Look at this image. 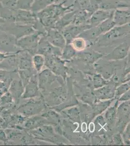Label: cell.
Segmentation results:
<instances>
[{"label":"cell","instance_id":"obj_12","mask_svg":"<svg viewBox=\"0 0 130 146\" xmlns=\"http://www.w3.org/2000/svg\"><path fill=\"white\" fill-rule=\"evenodd\" d=\"M118 102H117L114 106L107 110L105 114V118L106 124L110 128V127L114 124L117 116V108Z\"/></svg>","mask_w":130,"mask_h":146},{"label":"cell","instance_id":"obj_18","mask_svg":"<svg viewBox=\"0 0 130 146\" xmlns=\"http://www.w3.org/2000/svg\"><path fill=\"white\" fill-rule=\"evenodd\" d=\"M14 102L13 98L9 92L4 93L0 98V105L11 104Z\"/></svg>","mask_w":130,"mask_h":146},{"label":"cell","instance_id":"obj_25","mask_svg":"<svg viewBox=\"0 0 130 146\" xmlns=\"http://www.w3.org/2000/svg\"><path fill=\"white\" fill-rule=\"evenodd\" d=\"M124 140L127 144H130V124H128L123 135Z\"/></svg>","mask_w":130,"mask_h":146},{"label":"cell","instance_id":"obj_20","mask_svg":"<svg viewBox=\"0 0 130 146\" xmlns=\"http://www.w3.org/2000/svg\"><path fill=\"white\" fill-rule=\"evenodd\" d=\"M75 51L72 45H68L64 48L62 54V58L64 59H70L75 55Z\"/></svg>","mask_w":130,"mask_h":146},{"label":"cell","instance_id":"obj_28","mask_svg":"<svg viewBox=\"0 0 130 146\" xmlns=\"http://www.w3.org/2000/svg\"><path fill=\"white\" fill-rule=\"evenodd\" d=\"M4 58H5V57L3 55H0V63H1V62L3 60Z\"/></svg>","mask_w":130,"mask_h":146},{"label":"cell","instance_id":"obj_13","mask_svg":"<svg viewBox=\"0 0 130 146\" xmlns=\"http://www.w3.org/2000/svg\"><path fill=\"white\" fill-rule=\"evenodd\" d=\"M41 116L48 120L49 123L51 122V123H54L55 124L59 122L60 119L59 115L51 110L46 111L44 113H43V114L41 115Z\"/></svg>","mask_w":130,"mask_h":146},{"label":"cell","instance_id":"obj_19","mask_svg":"<svg viewBox=\"0 0 130 146\" xmlns=\"http://www.w3.org/2000/svg\"><path fill=\"white\" fill-rule=\"evenodd\" d=\"M72 46L75 50L82 51L86 47V42L82 38H75L73 40Z\"/></svg>","mask_w":130,"mask_h":146},{"label":"cell","instance_id":"obj_26","mask_svg":"<svg viewBox=\"0 0 130 146\" xmlns=\"http://www.w3.org/2000/svg\"><path fill=\"white\" fill-rule=\"evenodd\" d=\"M8 140L5 131H3L2 128H0V141L7 142Z\"/></svg>","mask_w":130,"mask_h":146},{"label":"cell","instance_id":"obj_11","mask_svg":"<svg viewBox=\"0 0 130 146\" xmlns=\"http://www.w3.org/2000/svg\"><path fill=\"white\" fill-rule=\"evenodd\" d=\"M113 18L115 25H123L130 21V11L117 10L113 15Z\"/></svg>","mask_w":130,"mask_h":146},{"label":"cell","instance_id":"obj_15","mask_svg":"<svg viewBox=\"0 0 130 146\" xmlns=\"http://www.w3.org/2000/svg\"><path fill=\"white\" fill-rule=\"evenodd\" d=\"M64 113L72 120L77 121L79 120L80 113L79 110L76 107L64 111Z\"/></svg>","mask_w":130,"mask_h":146},{"label":"cell","instance_id":"obj_10","mask_svg":"<svg viewBox=\"0 0 130 146\" xmlns=\"http://www.w3.org/2000/svg\"><path fill=\"white\" fill-rule=\"evenodd\" d=\"M48 40L55 46L62 49L64 48L65 44L64 38L59 32L51 30L48 34Z\"/></svg>","mask_w":130,"mask_h":146},{"label":"cell","instance_id":"obj_17","mask_svg":"<svg viewBox=\"0 0 130 146\" xmlns=\"http://www.w3.org/2000/svg\"><path fill=\"white\" fill-rule=\"evenodd\" d=\"M81 58H83L85 62H93L95 61L96 58H99L101 56L96 52H87L86 53H84L80 54Z\"/></svg>","mask_w":130,"mask_h":146},{"label":"cell","instance_id":"obj_23","mask_svg":"<svg viewBox=\"0 0 130 146\" xmlns=\"http://www.w3.org/2000/svg\"><path fill=\"white\" fill-rule=\"evenodd\" d=\"M94 125L96 127V129L98 131H100L101 129L104 128L106 125H107L104 118L102 115L98 116L94 121Z\"/></svg>","mask_w":130,"mask_h":146},{"label":"cell","instance_id":"obj_22","mask_svg":"<svg viewBox=\"0 0 130 146\" xmlns=\"http://www.w3.org/2000/svg\"><path fill=\"white\" fill-rule=\"evenodd\" d=\"M110 14H108L107 12H104V11H99L97 14L94 15V16L92 19V22L93 23H99L100 21H102V20H104L106 19L109 18L110 17Z\"/></svg>","mask_w":130,"mask_h":146},{"label":"cell","instance_id":"obj_5","mask_svg":"<svg viewBox=\"0 0 130 146\" xmlns=\"http://www.w3.org/2000/svg\"><path fill=\"white\" fill-rule=\"evenodd\" d=\"M130 44L129 42H123L114 49L106 56L108 60H121L125 58L129 52Z\"/></svg>","mask_w":130,"mask_h":146},{"label":"cell","instance_id":"obj_27","mask_svg":"<svg viewBox=\"0 0 130 146\" xmlns=\"http://www.w3.org/2000/svg\"><path fill=\"white\" fill-rule=\"evenodd\" d=\"M129 100H130V90H128V91L124 93V94L119 98V101H128Z\"/></svg>","mask_w":130,"mask_h":146},{"label":"cell","instance_id":"obj_7","mask_svg":"<svg viewBox=\"0 0 130 146\" xmlns=\"http://www.w3.org/2000/svg\"><path fill=\"white\" fill-rule=\"evenodd\" d=\"M114 84L110 85V82L108 84L104 85L102 88L95 90L94 91L96 96L100 100L110 99L114 97L115 95V86Z\"/></svg>","mask_w":130,"mask_h":146},{"label":"cell","instance_id":"obj_9","mask_svg":"<svg viewBox=\"0 0 130 146\" xmlns=\"http://www.w3.org/2000/svg\"><path fill=\"white\" fill-rule=\"evenodd\" d=\"M47 120L42 116H31L23 122L24 128L26 129H33L46 124Z\"/></svg>","mask_w":130,"mask_h":146},{"label":"cell","instance_id":"obj_4","mask_svg":"<svg viewBox=\"0 0 130 146\" xmlns=\"http://www.w3.org/2000/svg\"><path fill=\"white\" fill-rule=\"evenodd\" d=\"M24 91V86L22 80H12L8 91L10 93L15 102H18Z\"/></svg>","mask_w":130,"mask_h":146},{"label":"cell","instance_id":"obj_6","mask_svg":"<svg viewBox=\"0 0 130 146\" xmlns=\"http://www.w3.org/2000/svg\"><path fill=\"white\" fill-rule=\"evenodd\" d=\"M46 65L54 73L57 74H65L64 63L58 58L53 56H49L46 59Z\"/></svg>","mask_w":130,"mask_h":146},{"label":"cell","instance_id":"obj_8","mask_svg":"<svg viewBox=\"0 0 130 146\" xmlns=\"http://www.w3.org/2000/svg\"><path fill=\"white\" fill-rule=\"evenodd\" d=\"M32 134H33L36 137L39 139H49L54 137V131L51 127L42 125L32 131Z\"/></svg>","mask_w":130,"mask_h":146},{"label":"cell","instance_id":"obj_1","mask_svg":"<svg viewBox=\"0 0 130 146\" xmlns=\"http://www.w3.org/2000/svg\"><path fill=\"white\" fill-rule=\"evenodd\" d=\"M44 107V103L41 100L31 99L20 105L18 111L25 117H29L41 113Z\"/></svg>","mask_w":130,"mask_h":146},{"label":"cell","instance_id":"obj_2","mask_svg":"<svg viewBox=\"0 0 130 146\" xmlns=\"http://www.w3.org/2000/svg\"><path fill=\"white\" fill-rule=\"evenodd\" d=\"M117 113L119 117L117 126L119 131H122L125 128L127 121L130 120V101H126L120 105L117 109Z\"/></svg>","mask_w":130,"mask_h":146},{"label":"cell","instance_id":"obj_21","mask_svg":"<svg viewBox=\"0 0 130 146\" xmlns=\"http://www.w3.org/2000/svg\"><path fill=\"white\" fill-rule=\"evenodd\" d=\"M94 87L95 88H100L104 85L108 84L109 82H106L102 78L100 75H96L93 78Z\"/></svg>","mask_w":130,"mask_h":146},{"label":"cell","instance_id":"obj_16","mask_svg":"<svg viewBox=\"0 0 130 146\" xmlns=\"http://www.w3.org/2000/svg\"><path fill=\"white\" fill-rule=\"evenodd\" d=\"M44 63V59L43 56L40 55H35L33 59V64L36 70L38 72L41 71Z\"/></svg>","mask_w":130,"mask_h":146},{"label":"cell","instance_id":"obj_24","mask_svg":"<svg viewBox=\"0 0 130 146\" xmlns=\"http://www.w3.org/2000/svg\"><path fill=\"white\" fill-rule=\"evenodd\" d=\"M130 89V84L128 83H125L121 85L115 90V96H119L128 91Z\"/></svg>","mask_w":130,"mask_h":146},{"label":"cell","instance_id":"obj_3","mask_svg":"<svg viewBox=\"0 0 130 146\" xmlns=\"http://www.w3.org/2000/svg\"><path fill=\"white\" fill-rule=\"evenodd\" d=\"M38 80L36 75L32 76L28 83L24 87V91L22 98L23 99L34 98L40 96Z\"/></svg>","mask_w":130,"mask_h":146},{"label":"cell","instance_id":"obj_14","mask_svg":"<svg viewBox=\"0 0 130 146\" xmlns=\"http://www.w3.org/2000/svg\"><path fill=\"white\" fill-rule=\"evenodd\" d=\"M113 100L100 102L94 106V113L95 115H99L106 109L110 105Z\"/></svg>","mask_w":130,"mask_h":146}]
</instances>
